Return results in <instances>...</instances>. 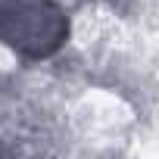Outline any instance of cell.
<instances>
[{"mask_svg": "<svg viewBox=\"0 0 159 159\" xmlns=\"http://www.w3.org/2000/svg\"><path fill=\"white\" fill-rule=\"evenodd\" d=\"M66 34L69 22L50 0H0V44L41 59L50 56Z\"/></svg>", "mask_w": 159, "mask_h": 159, "instance_id": "cell-1", "label": "cell"}]
</instances>
